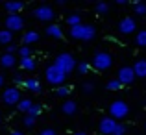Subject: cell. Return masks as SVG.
<instances>
[{"instance_id":"obj_40","label":"cell","mask_w":146,"mask_h":135,"mask_svg":"<svg viewBox=\"0 0 146 135\" xmlns=\"http://www.w3.org/2000/svg\"><path fill=\"white\" fill-rule=\"evenodd\" d=\"M72 135H87L85 132H76V133H72Z\"/></svg>"},{"instance_id":"obj_27","label":"cell","mask_w":146,"mask_h":135,"mask_svg":"<svg viewBox=\"0 0 146 135\" xmlns=\"http://www.w3.org/2000/svg\"><path fill=\"white\" fill-rule=\"evenodd\" d=\"M122 87H124V85H122V83H120V82H118V80H117V78H113V80H109V82H107V83H106V89H109V91H120V89H122Z\"/></svg>"},{"instance_id":"obj_6","label":"cell","mask_w":146,"mask_h":135,"mask_svg":"<svg viewBox=\"0 0 146 135\" xmlns=\"http://www.w3.org/2000/svg\"><path fill=\"white\" fill-rule=\"evenodd\" d=\"M32 15L37 19V21H41V22H52L54 19H56V11H54V7L48 6V4L37 6L35 9L32 11Z\"/></svg>"},{"instance_id":"obj_20","label":"cell","mask_w":146,"mask_h":135,"mask_svg":"<svg viewBox=\"0 0 146 135\" xmlns=\"http://www.w3.org/2000/svg\"><path fill=\"white\" fill-rule=\"evenodd\" d=\"M11 43H13V33H11L9 30L2 28V30H0V45H4V46H9Z\"/></svg>"},{"instance_id":"obj_37","label":"cell","mask_w":146,"mask_h":135,"mask_svg":"<svg viewBox=\"0 0 146 135\" xmlns=\"http://www.w3.org/2000/svg\"><path fill=\"white\" fill-rule=\"evenodd\" d=\"M9 135H24V133H22L21 130H11V133H9Z\"/></svg>"},{"instance_id":"obj_4","label":"cell","mask_w":146,"mask_h":135,"mask_svg":"<svg viewBox=\"0 0 146 135\" xmlns=\"http://www.w3.org/2000/svg\"><path fill=\"white\" fill-rule=\"evenodd\" d=\"M44 76H46V82L50 83V85H56V89H57V87H61L65 83V80H67V74H65L61 68H57L54 63L46 67Z\"/></svg>"},{"instance_id":"obj_19","label":"cell","mask_w":146,"mask_h":135,"mask_svg":"<svg viewBox=\"0 0 146 135\" xmlns=\"http://www.w3.org/2000/svg\"><path fill=\"white\" fill-rule=\"evenodd\" d=\"M19 65H21L22 70H35L37 61L33 57H26V59H19Z\"/></svg>"},{"instance_id":"obj_29","label":"cell","mask_w":146,"mask_h":135,"mask_svg":"<svg viewBox=\"0 0 146 135\" xmlns=\"http://www.w3.org/2000/svg\"><path fill=\"white\" fill-rule=\"evenodd\" d=\"M41 111H43V106H41V104H37V102H33V106H32V109L28 111V115H32V117H39L41 115Z\"/></svg>"},{"instance_id":"obj_7","label":"cell","mask_w":146,"mask_h":135,"mask_svg":"<svg viewBox=\"0 0 146 135\" xmlns=\"http://www.w3.org/2000/svg\"><path fill=\"white\" fill-rule=\"evenodd\" d=\"M21 100H22V96H21L19 87L9 85V87H6V89L2 91V102L6 104V106H17Z\"/></svg>"},{"instance_id":"obj_3","label":"cell","mask_w":146,"mask_h":135,"mask_svg":"<svg viewBox=\"0 0 146 135\" xmlns=\"http://www.w3.org/2000/svg\"><path fill=\"white\" fill-rule=\"evenodd\" d=\"M111 65H113V56H111L109 52H104V50H100V52L94 54V56H93V61H91V67H94L100 72L109 70Z\"/></svg>"},{"instance_id":"obj_31","label":"cell","mask_w":146,"mask_h":135,"mask_svg":"<svg viewBox=\"0 0 146 135\" xmlns=\"http://www.w3.org/2000/svg\"><path fill=\"white\" fill-rule=\"evenodd\" d=\"M89 70H91V63H87V61L78 63V72H80V74H87Z\"/></svg>"},{"instance_id":"obj_33","label":"cell","mask_w":146,"mask_h":135,"mask_svg":"<svg viewBox=\"0 0 146 135\" xmlns=\"http://www.w3.org/2000/svg\"><path fill=\"white\" fill-rule=\"evenodd\" d=\"M82 91L85 92V94H91V92L94 91V83H93V82H85V83L82 85Z\"/></svg>"},{"instance_id":"obj_1","label":"cell","mask_w":146,"mask_h":135,"mask_svg":"<svg viewBox=\"0 0 146 135\" xmlns=\"http://www.w3.org/2000/svg\"><path fill=\"white\" fill-rule=\"evenodd\" d=\"M68 35L72 37V39L76 41H83V43H87V41H93L94 35H96V28H94L93 24H78L74 26V28L68 30Z\"/></svg>"},{"instance_id":"obj_23","label":"cell","mask_w":146,"mask_h":135,"mask_svg":"<svg viewBox=\"0 0 146 135\" xmlns=\"http://www.w3.org/2000/svg\"><path fill=\"white\" fill-rule=\"evenodd\" d=\"M94 11H96L98 15H107L109 13V4L107 2H96L94 4Z\"/></svg>"},{"instance_id":"obj_21","label":"cell","mask_w":146,"mask_h":135,"mask_svg":"<svg viewBox=\"0 0 146 135\" xmlns=\"http://www.w3.org/2000/svg\"><path fill=\"white\" fill-rule=\"evenodd\" d=\"M32 106H33V102H32V98H22L21 102L17 104V109L21 111V113H26L28 115V111L32 109Z\"/></svg>"},{"instance_id":"obj_24","label":"cell","mask_w":146,"mask_h":135,"mask_svg":"<svg viewBox=\"0 0 146 135\" xmlns=\"http://www.w3.org/2000/svg\"><path fill=\"white\" fill-rule=\"evenodd\" d=\"M70 92H72V87H68V85H61V87L56 89V94L59 96V98H68Z\"/></svg>"},{"instance_id":"obj_11","label":"cell","mask_w":146,"mask_h":135,"mask_svg":"<svg viewBox=\"0 0 146 135\" xmlns=\"http://www.w3.org/2000/svg\"><path fill=\"white\" fill-rule=\"evenodd\" d=\"M117 124H118V122L115 120V118H111V117H102V118H100V122H98V132L102 133V135H113V133H115V128H117Z\"/></svg>"},{"instance_id":"obj_26","label":"cell","mask_w":146,"mask_h":135,"mask_svg":"<svg viewBox=\"0 0 146 135\" xmlns=\"http://www.w3.org/2000/svg\"><path fill=\"white\" fill-rule=\"evenodd\" d=\"M135 45L141 46V48H144V46H146V30L137 32V35H135Z\"/></svg>"},{"instance_id":"obj_41","label":"cell","mask_w":146,"mask_h":135,"mask_svg":"<svg viewBox=\"0 0 146 135\" xmlns=\"http://www.w3.org/2000/svg\"><path fill=\"white\" fill-rule=\"evenodd\" d=\"M0 122H2V117H0Z\"/></svg>"},{"instance_id":"obj_42","label":"cell","mask_w":146,"mask_h":135,"mask_svg":"<svg viewBox=\"0 0 146 135\" xmlns=\"http://www.w3.org/2000/svg\"><path fill=\"white\" fill-rule=\"evenodd\" d=\"M144 128H146V126H144Z\"/></svg>"},{"instance_id":"obj_10","label":"cell","mask_w":146,"mask_h":135,"mask_svg":"<svg viewBox=\"0 0 146 135\" xmlns=\"http://www.w3.org/2000/svg\"><path fill=\"white\" fill-rule=\"evenodd\" d=\"M135 70H133V67H128V65H124V67L118 68V74H117V80L122 83V85H131L133 82H135Z\"/></svg>"},{"instance_id":"obj_30","label":"cell","mask_w":146,"mask_h":135,"mask_svg":"<svg viewBox=\"0 0 146 135\" xmlns=\"http://www.w3.org/2000/svg\"><path fill=\"white\" fill-rule=\"evenodd\" d=\"M22 122H24L26 128H33V126H35V122H37V118H35V117H32V115H24Z\"/></svg>"},{"instance_id":"obj_35","label":"cell","mask_w":146,"mask_h":135,"mask_svg":"<svg viewBox=\"0 0 146 135\" xmlns=\"http://www.w3.org/2000/svg\"><path fill=\"white\" fill-rule=\"evenodd\" d=\"M39 135H57V132L54 128H44V130H41Z\"/></svg>"},{"instance_id":"obj_38","label":"cell","mask_w":146,"mask_h":135,"mask_svg":"<svg viewBox=\"0 0 146 135\" xmlns=\"http://www.w3.org/2000/svg\"><path fill=\"white\" fill-rule=\"evenodd\" d=\"M118 6H128V0H117Z\"/></svg>"},{"instance_id":"obj_32","label":"cell","mask_w":146,"mask_h":135,"mask_svg":"<svg viewBox=\"0 0 146 135\" xmlns=\"http://www.w3.org/2000/svg\"><path fill=\"white\" fill-rule=\"evenodd\" d=\"M126 132H128V126L122 124V122H118L117 128H115V133H113V135H126Z\"/></svg>"},{"instance_id":"obj_17","label":"cell","mask_w":146,"mask_h":135,"mask_svg":"<svg viewBox=\"0 0 146 135\" xmlns=\"http://www.w3.org/2000/svg\"><path fill=\"white\" fill-rule=\"evenodd\" d=\"M133 70H135L137 78H146V59H137L133 65Z\"/></svg>"},{"instance_id":"obj_9","label":"cell","mask_w":146,"mask_h":135,"mask_svg":"<svg viewBox=\"0 0 146 135\" xmlns=\"http://www.w3.org/2000/svg\"><path fill=\"white\" fill-rule=\"evenodd\" d=\"M4 26H6V30H9L11 33L21 32V30H24V19H22L21 15H7L6 21H4Z\"/></svg>"},{"instance_id":"obj_5","label":"cell","mask_w":146,"mask_h":135,"mask_svg":"<svg viewBox=\"0 0 146 135\" xmlns=\"http://www.w3.org/2000/svg\"><path fill=\"white\" fill-rule=\"evenodd\" d=\"M129 115V106L124 102V100H113L109 106V117L115 118V120H124Z\"/></svg>"},{"instance_id":"obj_16","label":"cell","mask_w":146,"mask_h":135,"mask_svg":"<svg viewBox=\"0 0 146 135\" xmlns=\"http://www.w3.org/2000/svg\"><path fill=\"white\" fill-rule=\"evenodd\" d=\"M39 32H35V30H28V32L22 33V45L24 46H30V45H35L37 41H39Z\"/></svg>"},{"instance_id":"obj_22","label":"cell","mask_w":146,"mask_h":135,"mask_svg":"<svg viewBox=\"0 0 146 135\" xmlns=\"http://www.w3.org/2000/svg\"><path fill=\"white\" fill-rule=\"evenodd\" d=\"M67 24L70 26V28H74V26L82 24V15H80V13H70V15L67 17Z\"/></svg>"},{"instance_id":"obj_15","label":"cell","mask_w":146,"mask_h":135,"mask_svg":"<svg viewBox=\"0 0 146 135\" xmlns=\"http://www.w3.org/2000/svg\"><path fill=\"white\" fill-rule=\"evenodd\" d=\"M15 65H17V56H15V54L4 52L2 56H0V67H4V68H13Z\"/></svg>"},{"instance_id":"obj_13","label":"cell","mask_w":146,"mask_h":135,"mask_svg":"<svg viewBox=\"0 0 146 135\" xmlns=\"http://www.w3.org/2000/svg\"><path fill=\"white\" fill-rule=\"evenodd\" d=\"M22 87H24V89H28L30 92H33V94H39V92H43L41 82H39L37 78H26L24 83H22Z\"/></svg>"},{"instance_id":"obj_14","label":"cell","mask_w":146,"mask_h":135,"mask_svg":"<svg viewBox=\"0 0 146 135\" xmlns=\"http://www.w3.org/2000/svg\"><path fill=\"white\" fill-rule=\"evenodd\" d=\"M61 111H63V115H67V117L76 115L78 113V104H76V100H65V102L61 104Z\"/></svg>"},{"instance_id":"obj_18","label":"cell","mask_w":146,"mask_h":135,"mask_svg":"<svg viewBox=\"0 0 146 135\" xmlns=\"http://www.w3.org/2000/svg\"><path fill=\"white\" fill-rule=\"evenodd\" d=\"M46 35L54 37V39H61L63 37V30H61L59 24H50V26H46Z\"/></svg>"},{"instance_id":"obj_36","label":"cell","mask_w":146,"mask_h":135,"mask_svg":"<svg viewBox=\"0 0 146 135\" xmlns=\"http://www.w3.org/2000/svg\"><path fill=\"white\" fill-rule=\"evenodd\" d=\"M6 52H7V54H17V52H19V46L15 45V43H11L9 46H7V50H6Z\"/></svg>"},{"instance_id":"obj_2","label":"cell","mask_w":146,"mask_h":135,"mask_svg":"<svg viewBox=\"0 0 146 135\" xmlns=\"http://www.w3.org/2000/svg\"><path fill=\"white\" fill-rule=\"evenodd\" d=\"M54 65H56L57 68H61V70H63L65 74L68 76V74H70V72L76 68V59H74V56H72V54L61 52V54H57V56H56Z\"/></svg>"},{"instance_id":"obj_39","label":"cell","mask_w":146,"mask_h":135,"mask_svg":"<svg viewBox=\"0 0 146 135\" xmlns=\"http://www.w3.org/2000/svg\"><path fill=\"white\" fill-rule=\"evenodd\" d=\"M2 85H4V76L0 74V89H2Z\"/></svg>"},{"instance_id":"obj_34","label":"cell","mask_w":146,"mask_h":135,"mask_svg":"<svg viewBox=\"0 0 146 135\" xmlns=\"http://www.w3.org/2000/svg\"><path fill=\"white\" fill-rule=\"evenodd\" d=\"M24 76H22V74H15L13 76V83H15V85H22V83H24Z\"/></svg>"},{"instance_id":"obj_12","label":"cell","mask_w":146,"mask_h":135,"mask_svg":"<svg viewBox=\"0 0 146 135\" xmlns=\"http://www.w3.org/2000/svg\"><path fill=\"white\" fill-rule=\"evenodd\" d=\"M22 9H24V2H19V0L4 2V11H7V15H21Z\"/></svg>"},{"instance_id":"obj_25","label":"cell","mask_w":146,"mask_h":135,"mask_svg":"<svg viewBox=\"0 0 146 135\" xmlns=\"http://www.w3.org/2000/svg\"><path fill=\"white\" fill-rule=\"evenodd\" d=\"M19 57H21V59H26V57H33V52H32V48H30V46H19Z\"/></svg>"},{"instance_id":"obj_28","label":"cell","mask_w":146,"mask_h":135,"mask_svg":"<svg viewBox=\"0 0 146 135\" xmlns=\"http://www.w3.org/2000/svg\"><path fill=\"white\" fill-rule=\"evenodd\" d=\"M135 15H146V2H133Z\"/></svg>"},{"instance_id":"obj_8","label":"cell","mask_w":146,"mask_h":135,"mask_svg":"<svg viewBox=\"0 0 146 135\" xmlns=\"http://www.w3.org/2000/svg\"><path fill=\"white\" fill-rule=\"evenodd\" d=\"M117 28H118V32H120L122 35H131V33H135V30H137V21L133 17H122L120 21H118Z\"/></svg>"}]
</instances>
